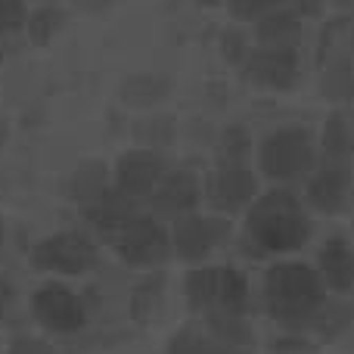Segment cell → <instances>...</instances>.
<instances>
[{"label": "cell", "instance_id": "9a60e30c", "mask_svg": "<svg viewBox=\"0 0 354 354\" xmlns=\"http://www.w3.org/2000/svg\"><path fill=\"white\" fill-rule=\"evenodd\" d=\"M81 212H84V218L91 221L97 230H103L106 236H115V233L122 230L131 218H137V214H140V212H137V199L124 196L118 187H109L97 202L84 205Z\"/></svg>", "mask_w": 354, "mask_h": 354}, {"label": "cell", "instance_id": "6da1fadb", "mask_svg": "<svg viewBox=\"0 0 354 354\" xmlns=\"http://www.w3.org/2000/svg\"><path fill=\"white\" fill-rule=\"evenodd\" d=\"M261 295L268 314L283 330L308 333L311 320L330 299V289H326L324 277L317 274V268L301 261H283L268 268Z\"/></svg>", "mask_w": 354, "mask_h": 354}, {"label": "cell", "instance_id": "4316f807", "mask_svg": "<svg viewBox=\"0 0 354 354\" xmlns=\"http://www.w3.org/2000/svg\"><path fill=\"white\" fill-rule=\"evenodd\" d=\"M286 0H227V10L239 22H255V19L268 16V12L280 10Z\"/></svg>", "mask_w": 354, "mask_h": 354}, {"label": "cell", "instance_id": "8fae6325", "mask_svg": "<svg viewBox=\"0 0 354 354\" xmlns=\"http://www.w3.org/2000/svg\"><path fill=\"white\" fill-rule=\"evenodd\" d=\"M168 165L153 149H128L115 165V187L131 199H149Z\"/></svg>", "mask_w": 354, "mask_h": 354}, {"label": "cell", "instance_id": "1f68e13d", "mask_svg": "<svg viewBox=\"0 0 354 354\" xmlns=\"http://www.w3.org/2000/svg\"><path fill=\"white\" fill-rule=\"evenodd\" d=\"M0 243H3V221H0Z\"/></svg>", "mask_w": 354, "mask_h": 354}, {"label": "cell", "instance_id": "7c38bea8", "mask_svg": "<svg viewBox=\"0 0 354 354\" xmlns=\"http://www.w3.org/2000/svg\"><path fill=\"white\" fill-rule=\"evenodd\" d=\"M202 199V183L193 171H165V177L159 180V187L149 196V205H153L156 218H180L187 212H196Z\"/></svg>", "mask_w": 354, "mask_h": 354}, {"label": "cell", "instance_id": "8992f818", "mask_svg": "<svg viewBox=\"0 0 354 354\" xmlns=\"http://www.w3.org/2000/svg\"><path fill=\"white\" fill-rule=\"evenodd\" d=\"M118 258L131 268H159L171 255V233L156 214H137L112 236Z\"/></svg>", "mask_w": 354, "mask_h": 354}, {"label": "cell", "instance_id": "f546056e", "mask_svg": "<svg viewBox=\"0 0 354 354\" xmlns=\"http://www.w3.org/2000/svg\"><path fill=\"white\" fill-rule=\"evenodd\" d=\"M6 354H53L47 342H41V339H31V336H19L16 342L10 345V351Z\"/></svg>", "mask_w": 354, "mask_h": 354}, {"label": "cell", "instance_id": "9c48e42d", "mask_svg": "<svg viewBox=\"0 0 354 354\" xmlns=\"http://www.w3.org/2000/svg\"><path fill=\"white\" fill-rule=\"evenodd\" d=\"M202 193L218 214H236L258 199V180L245 165H218L205 177Z\"/></svg>", "mask_w": 354, "mask_h": 354}, {"label": "cell", "instance_id": "cb8c5ba5", "mask_svg": "<svg viewBox=\"0 0 354 354\" xmlns=\"http://www.w3.org/2000/svg\"><path fill=\"white\" fill-rule=\"evenodd\" d=\"M252 140H249V131L233 124L221 134V143H218V165H243L245 162V153H249Z\"/></svg>", "mask_w": 354, "mask_h": 354}, {"label": "cell", "instance_id": "277c9868", "mask_svg": "<svg viewBox=\"0 0 354 354\" xmlns=\"http://www.w3.org/2000/svg\"><path fill=\"white\" fill-rule=\"evenodd\" d=\"M189 311L212 314H245L249 311V280L236 268H196L183 280Z\"/></svg>", "mask_w": 354, "mask_h": 354}, {"label": "cell", "instance_id": "52a82bcc", "mask_svg": "<svg viewBox=\"0 0 354 354\" xmlns=\"http://www.w3.org/2000/svg\"><path fill=\"white\" fill-rule=\"evenodd\" d=\"M230 221L227 214H199L187 212L174 218L171 227V249L183 261H205L227 236H230Z\"/></svg>", "mask_w": 354, "mask_h": 354}, {"label": "cell", "instance_id": "d6986e66", "mask_svg": "<svg viewBox=\"0 0 354 354\" xmlns=\"http://www.w3.org/2000/svg\"><path fill=\"white\" fill-rule=\"evenodd\" d=\"M171 91V81L162 78V75H137V78H128L122 87V100L128 106H137V109H149V106L162 103Z\"/></svg>", "mask_w": 354, "mask_h": 354}, {"label": "cell", "instance_id": "ac0fdd59", "mask_svg": "<svg viewBox=\"0 0 354 354\" xmlns=\"http://www.w3.org/2000/svg\"><path fill=\"white\" fill-rule=\"evenodd\" d=\"M168 354H249V348L224 345L205 326H183L168 345Z\"/></svg>", "mask_w": 354, "mask_h": 354}, {"label": "cell", "instance_id": "ffe728a7", "mask_svg": "<svg viewBox=\"0 0 354 354\" xmlns=\"http://www.w3.org/2000/svg\"><path fill=\"white\" fill-rule=\"evenodd\" d=\"M162 295H165V277L149 274L143 283H137L131 292V317L147 324L162 311Z\"/></svg>", "mask_w": 354, "mask_h": 354}, {"label": "cell", "instance_id": "2e32d148", "mask_svg": "<svg viewBox=\"0 0 354 354\" xmlns=\"http://www.w3.org/2000/svg\"><path fill=\"white\" fill-rule=\"evenodd\" d=\"M255 35L261 47H295L301 41V22L292 10H274L255 19Z\"/></svg>", "mask_w": 354, "mask_h": 354}, {"label": "cell", "instance_id": "f1b7e54d", "mask_svg": "<svg viewBox=\"0 0 354 354\" xmlns=\"http://www.w3.org/2000/svg\"><path fill=\"white\" fill-rule=\"evenodd\" d=\"M221 47H224V56L230 62H236V66H243L245 56H249V50H245V41L239 31H224V37H221Z\"/></svg>", "mask_w": 354, "mask_h": 354}, {"label": "cell", "instance_id": "30bf717a", "mask_svg": "<svg viewBox=\"0 0 354 354\" xmlns=\"http://www.w3.org/2000/svg\"><path fill=\"white\" fill-rule=\"evenodd\" d=\"M243 72L258 87L292 91V84L299 81V56H295V47H261L258 44L245 56Z\"/></svg>", "mask_w": 354, "mask_h": 354}, {"label": "cell", "instance_id": "d4e9b609", "mask_svg": "<svg viewBox=\"0 0 354 354\" xmlns=\"http://www.w3.org/2000/svg\"><path fill=\"white\" fill-rule=\"evenodd\" d=\"M66 25V12L56 10V6H44V10L31 12L28 19V37L31 44H47L56 31Z\"/></svg>", "mask_w": 354, "mask_h": 354}, {"label": "cell", "instance_id": "5bb4252c", "mask_svg": "<svg viewBox=\"0 0 354 354\" xmlns=\"http://www.w3.org/2000/svg\"><path fill=\"white\" fill-rule=\"evenodd\" d=\"M317 274L333 295H348L354 289V249L345 236H330L320 245Z\"/></svg>", "mask_w": 354, "mask_h": 354}, {"label": "cell", "instance_id": "5b68a950", "mask_svg": "<svg viewBox=\"0 0 354 354\" xmlns=\"http://www.w3.org/2000/svg\"><path fill=\"white\" fill-rule=\"evenodd\" d=\"M100 264V252L93 239L81 230H59L31 249V268L50 270V274L81 277Z\"/></svg>", "mask_w": 354, "mask_h": 354}, {"label": "cell", "instance_id": "44dd1931", "mask_svg": "<svg viewBox=\"0 0 354 354\" xmlns=\"http://www.w3.org/2000/svg\"><path fill=\"white\" fill-rule=\"evenodd\" d=\"M351 320H354L351 301H342V295H339V299H326L324 308L317 311V317L308 326V333H317V336H324V339H336L342 330H348Z\"/></svg>", "mask_w": 354, "mask_h": 354}, {"label": "cell", "instance_id": "7a4b0ae2", "mask_svg": "<svg viewBox=\"0 0 354 354\" xmlns=\"http://www.w3.org/2000/svg\"><path fill=\"white\" fill-rule=\"evenodd\" d=\"M245 236L258 245V252L289 255L308 243L311 218L292 189H268L245 208Z\"/></svg>", "mask_w": 354, "mask_h": 354}, {"label": "cell", "instance_id": "e0dca14e", "mask_svg": "<svg viewBox=\"0 0 354 354\" xmlns=\"http://www.w3.org/2000/svg\"><path fill=\"white\" fill-rule=\"evenodd\" d=\"M106 189H109V168H106L100 159L81 162L78 171L68 177V196H72L81 208L97 202Z\"/></svg>", "mask_w": 354, "mask_h": 354}, {"label": "cell", "instance_id": "603a6c76", "mask_svg": "<svg viewBox=\"0 0 354 354\" xmlns=\"http://www.w3.org/2000/svg\"><path fill=\"white\" fill-rule=\"evenodd\" d=\"M354 140H351V131H348V122L342 115H333L324 128V153L326 159L333 162H345L351 153Z\"/></svg>", "mask_w": 354, "mask_h": 354}, {"label": "cell", "instance_id": "4fadbf2b", "mask_svg": "<svg viewBox=\"0 0 354 354\" xmlns=\"http://www.w3.org/2000/svg\"><path fill=\"white\" fill-rule=\"evenodd\" d=\"M348 189H351L348 165H345V162H333V159H326V165H320L305 183L308 205L317 208L320 214L342 212L345 202H348Z\"/></svg>", "mask_w": 354, "mask_h": 354}, {"label": "cell", "instance_id": "ba28073f", "mask_svg": "<svg viewBox=\"0 0 354 354\" xmlns=\"http://www.w3.org/2000/svg\"><path fill=\"white\" fill-rule=\"evenodd\" d=\"M31 314L50 333H78L87 324L84 301L59 283H44L31 295Z\"/></svg>", "mask_w": 354, "mask_h": 354}, {"label": "cell", "instance_id": "3957f363", "mask_svg": "<svg viewBox=\"0 0 354 354\" xmlns=\"http://www.w3.org/2000/svg\"><path fill=\"white\" fill-rule=\"evenodd\" d=\"M317 165V149H314V134L301 124H286L277 128L258 143V168L268 180L292 183L314 171Z\"/></svg>", "mask_w": 354, "mask_h": 354}, {"label": "cell", "instance_id": "484cf974", "mask_svg": "<svg viewBox=\"0 0 354 354\" xmlns=\"http://www.w3.org/2000/svg\"><path fill=\"white\" fill-rule=\"evenodd\" d=\"M324 93L330 100H354V66L339 62L324 75Z\"/></svg>", "mask_w": 354, "mask_h": 354}, {"label": "cell", "instance_id": "4dcf8cb0", "mask_svg": "<svg viewBox=\"0 0 354 354\" xmlns=\"http://www.w3.org/2000/svg\"><path fill=\"white\" fill-rule=\"evenodd\" d=\"M10 299H12V289L0 280V317H3V308H6V301H10Z\"/></svg>", "mask_w": 354, "mask_h": 354}, {"label": "cell", "instance_id": "83f0119b", "mask_svg": "<svg viewBox=\"0 0 354 354\" xmlns=\"http://www.w3.org/2000/svg\"><path fill=\"white\" fill-rule=\"evenodd\" d=\"M28 22V10L22 0H0V35H12Z\"/></svg>", "mask_w": 354, "mask_h": 354}, {"label": "cell", "instance_id": "7402d4cb", "mask_svg": "<svg viewBox=\"0 0 354 354\" xmlns=\"http://www.w3.org/2000/svg\"><path fill=\"white\" fill-rule=\"evenodd\" d=\"M205 330L233 348H252V326L245 314H212L205 317Z\"/></svg>", "mask_w": 354, "mask_h": 354}]
</instances>
